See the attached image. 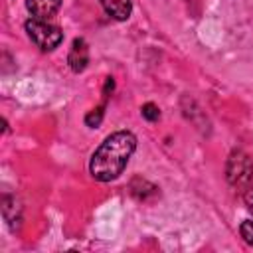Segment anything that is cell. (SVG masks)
Listing matches in <instances>:
<instances>
[{
	"label": "cell",
	"mask_w": 253,
	"mask_h": 253,
	"mask_svg": "<svg viewBox=\"0 0 253 253\" xmlns=\"http://www.w3.org/2000/svg\"><path fill=\"white\" fill-rule=\"evenodd\" d=\"M134 148H136V138L132 132H128V130L113 132L93 152L91 162H89L91 176L99 182H111V180L119 178L123 174L128 158L132 156Z\"/></svg>",
	"instance_id": "obj_1"
},
{
	"label": "cell",
	"mask_w": 253,
	"mask_h": 253,
	"mask_svg": "<svg viewBox=\"0 0 253 253\" xmlns=\"http://www.w3.org/2000/svg\"><path fill=\"white\" fill-rule=\"evenodd\" d=\"M26 32L30 36V40L42 49V51H51L55 49L61 40L63 34L59 32V28L47 24V20H40V18H32L26 22Z\"/></svg>",
	"instance_id": "obj_2"
},
{
	"label": "cell",
	"mask_w": 253,
	"mask_h": 253,
	"mask_svg": "<svg viewBox=\"0 0 253 253\" xmlns=\"http://www.w3.org/2000/svg\"><path fill=\"white\" fill-rule=\"evenodd\" d=\"M225 176L227 182L235 188L247 186L253 180V160L243 150H233L225 164Z\"/></svg>",
	"instance_id": "obj_3"
},
{
	"label": "cell",
	"mask_w": 253,
	"mask_h": 253,
	"mask_svg": "<svg viewBox=\"0 0 253 253\" xmlns=\"http://www.w3.org/2000/svg\"><path fill=\"white\" fill-rule=\"evenodd\" d=\"M67 63L75 73H79V71H83L87 67V63H89V47H87L83 38H75L73 40L69 55H67Z\"/></svg>",
	"instance_id": "obj_4"
},
{
	"label": "cell",
	"mask_w": 253,
	"mask_h": 253,
	"mask_svg": "<svg viewBox=\"0 0 253 253\" xmlns=\"http://www.w3.org/2000/svg\"><path fill=\"white\" fill-rule=\"evenodd\" d=\"M59 6L61 0H26V8L34 14V18L40 20H49L51 16H55Z\"/></svg>",
	"instance_id": "obj_5"
},
{
	"label": "cell",
	"mask_w": 253,
	"mask_h": 253,
	"mask_svg": "<svg viewBox=\"0 0 253 253\" xmlns=\"http://www.w3.org/2000/svg\"><path fill=\"white\" fill-rule=\"evenodd\" d=\"M101 6L115 20H126L132 12V2L130 0H101Z\"/></svg>",
	"instance_id": "obj_6"
},
{
	"label": "cell",
	"mask_w": 253,
	"mask_h": 253,
	"mask_svg": "<svg viewBox=\"0 0 253 253\" xmlns=\"http://www.w3.org/2000/svg\"><path fill=\"white\" fill-rule=\"evenodd\" d=\"M239 231H241V237L247 245H253V221L251 219H245L241 225H239Z\"/></svg>",
	"instance_id": "obj_7"
},
{
	"label": "cell",
	"mask_w": 253,
	"mask_h": 253,
	"mask_svg": "<svg viewBox=\"0 0 253 253\" xmlns=\"http://www.w3.org/2000/svg\"><path fill=\"white\" fill-rule=\"evenodd\" d=\"M140 113H142V117H144L146 121H158V117H160V111H158V107H156L154 103H146V105H142Z\"/></svg>",
	"instance_id": "obj_8"
},
{
	"label": "cell",
	"mask_w": 253,
	"mask_h": 253,
	"mask_svg": "<svg viewBox=\"0 0 253 253\" xmlns=\"http://www.w3.org/2000/svg\"><path fill=\"white\" fill-rule=\"evenodd\" d=\"M103 109H105V105H101V107L93 109V111L85 117V123H87L89 126H97V125L101 123V119H103Z\"/></svg>",
	"instance_id": "obj_9"
},
{
	"label": "cell",
	"mask_w": 253,
	"mask_h": 253,
	"mask_svg": "<svg viewBox=\"0 0 253 253\" xmlns=\"http://www.w3.org/2000/svg\"><path fill=\"white\" fill-rule=\"evenodd\" d=\"M245 206H247V210L253 213V188L245 194Z\"/></svg>",
	"instance_id": "obj_10"
}]
</instances>
